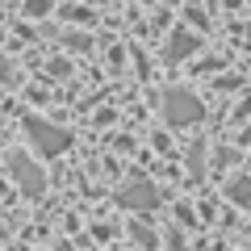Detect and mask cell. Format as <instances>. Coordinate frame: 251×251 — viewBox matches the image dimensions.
Masks as SVG:
<instances>
[{"instance_id": "52a82bcc", "label": "cell", "mask_w": 251, "mask_h": 251, "mask_svg": "<svg viewBox=\"0 0 251 251\" xmlns=\"http://www.w3.org/2000/svg\"><path fill=\"white\" fill-rule=\"evenodd\" d=\"M25 13H29V17H42V13H50V0H29Z\"/></svg>"}, {"instance_id": "6da1fadb", "label": "cell", "mask_w": 251, "mask_h": 251, "mask_svg": "<svg viewBox=\"0 0 251 251\" xmlns=\"http://www.w3.org/2000/svg\"><path fill=\"white\" fill-rule=\"evenodd\" d=\"M25 134H29V143L38 147V155H63L67 147H72V134L67 130H59V126H46L42 117H25Z\"/></svg>"}, {"instance_id": "7a4b0ae2", "label": "cell", "mask_w": 251, "mask_h": 251, "mask_svg": "<svg viewBox=\"0 0 251 251\" xmlns=\"http://www.w3.org/2000/svg\"><path fill=\"white\" fill-rule=\"evenodd\" d=\"M163 117H168V126H193L201 117V105H197V97L172 88L168 97H163Z\"/></svg>"}, {"instance_id": "9c48e42d", "label": "cell", "mask_w": 251, "mask_h": 251, "mask_svg": "<svg viewBox=\"0 0 251 251\" xmlns=\"http://www.w3.org/2000/svg\"><path fill=\"white\" fill-rule=\"evenodd\" d=\"M0 193H4V176H0Z\"/></svg>"}, {"instance_id": "277c9868", "label": "cell", "mask_w": 251, "mask_h": 251, "mask_svg": "<svg viewBox=\"0 0 251 251\" xmlns=\"http://www.w3.org/2000/svg\"><path fill=\"white\" fill-rule=\"evenodd\" d=\"M155 201H159V193H155V184H147V180H134L130 188L117 193V205H126V209H151Z\"/></svg>"}, {"instance_id": "5b68a950", "label": "cell", "mask_w": 251, "mask_h": 251, "mask_svg": "<svg viewBox=\"0 0 251 251\" xmlns=\"http://www.w3.org/2000/svg\"><path fill=\"white\" fill-rule=\"evenodd\" d=\"M193 46H197V38H193V34H172L168 59H188V54H193Z\"/></svg>"}, {"instance_id": "8992f818", "label": "cell", "mask_w": 251, "mask_h": 251, "mask_svg": "<svg viewBox=\"0 0 251 251\" xmlns=\"http://www.w3.org/2000/svg\"><path fill=\"white\" fill-rule=\"evenodd\" d=\"M234 201H243V205H251V180L247 176H239V180H230V188H226Z\"/></svg>"}, {"instance_id": "ba28073f", "label": "cell", "mask_w": 251, "mask_h": 251, "mask_svg": "<svg viewBox=\"0 0 251 251\" xmlns=\"http://www.w3.org/2000/svg\"><path fill=\"white\" fill-rule=\"evenodd\" d=\"M9 75H13V67H9V59H4V54H0V84L9 80Z\"/></svg>"}, {"instance_id": "3957f363", "label": "cell", "mask_w": 251, "mask_h": 251, "mask_svg": "<svg viewBox=\"0 0 251 251\" xmlns=\"http://www.w3.org/2000/svg\"><path fill=\"white\" fill-rule=\"evenodd\" d=\"M9 172H13V180L21 184L25 197H42V193H46V172L38 168L29 155H13V168H9Z\"/></svg>"}]
</instances>
